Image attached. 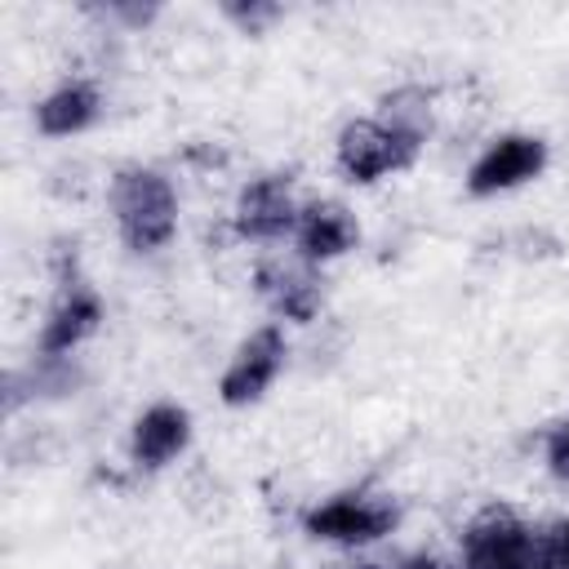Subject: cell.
Instances as JSON below:
<instances>
[{"label": "cell", "mask_w": 569, "mask_h": 569, "mask_svg": "<svg viewBox=\"0 0 569 569\" xmlns=\"http://www.w3.org/2000/svg\"><path fill=\"white\" fill-rule=\"evenodd\" d=\"M116 213L133 249H156L173 231V196L156 173H124L116 182Z\"/></svg>", "instance_id": "6da1fadb"}, {"label": "cell", "mask_w": 569, "mask_h": 569, "mask_svg": "<svg viewBox=\"0 0 569 569\" xmlns=\"http://www.w3.org/2000/svg\"><path fill=\"white\" fill-rule=\"evenodd\" d=\"M413 133L396 129V124H378V120H365V124H351L342 133V164L347 173H356L360 182H373L400 164L413 160Z\"/></svg>", "instance_id": "7a4b0ae2"}, {"label": "cell", "mask_w": 569, "mask_h": 569, "mask_svg": "<svg viewBox=\"0 0 569 569\" xmlns=\"http://www.w3.org/2000/svg\"><path fill=\"white\" fill-rule=\"evenodd\" d=\"M538 169H542V142L538 138H502L471 169V191L476 196L507 191V187H520L525 178H533Z\"/></svg>", "instance_id": "3957f363"}, {"label": "cell", "mask_w": 569, "mask_h": 569, "mask_svg": "<svg viewBox=\"0 0 569 569\" xmlns=\"http://www.w3.org/2000/svg\"><path fill=\"white\" fill-rule=\"evenodd\" d=\"M280 333L276 329H262V333H253L249 342H244V351L231 360V369H227V378H222V396L231 400V405H244V400H253V396H262V387L276 378V369H280Z\"/></svg>", "instance_id": "277c9868"}, {"label": "cell", "mask_w": 569, "mask_h": 569, "mask_svg": "<svg viewBox=\"0 0 569 569\" xmlns=\"http://www.w3.org/2000/svg\"><path fill=\"white\" fill-rule=\"evenodd\" d=\"M387 525H391V511L373 507L365 498H338V502H329L311 516V529L325 533V538H338V542H369Z\"/></svg>", "instance_id": "5b68a950"}, {"label": "cell", "mask_w": 569, "mask_h": 569, "mask_svg": "<svg viewBox=\"0 0 569 569\" xmlns=\"http://www.w3.org/2000/svg\"><path fill=\"white\" fill-rule=\"evenodd\" d=\"M182 440H187V413H182V409L160 405V409L142 413L138 436H133V449H138V458H142V462H151V467H156V462L173 458V453L182 449Z\"/></svg>", "instance_id": "8992f818"}, {"label": "cell", "mask_w": 569, "mask_h": 569, "mask_svg": "<svg viewBox=\"0 0 569 569\" xmlns=\"http://www.w3.org/2000/svg\"><path fill=\"white\" fill-rule=\"evenodd\" d=\"M293 222V204H289V191L280 182H258L244 191L240 200V227L249 236H276Z\"/></svg>", "instance_id": "52a82bcc"}, {"label": "cell", "mask_w": 569, "mask_h": 569, "mask_svg": "<svg viewBox=\"0 0 569 569\" xmlns=\"http://www.w3.org/2000/svg\"><path fill=\"white\" fill-rule=\"evenodd\" d=\"M93 111H98L93 89L89 84H67V89H58L53 98L40 102V129L44 133H76L93 120Z\"/></svg>", "instance_id": "ba28073f"}, {"label": "cell", "mask_w": 569, "mask_h": 569, "mask_svg": "<svg viewBox=\"0 0 569 569\" xmlns=\"http://www.w3.org/2000/svg\"><path fill=\"white\" fill-rule=\"evenodd\" d=\"M98 320V302L89 293H71V302H62L44 329V351H71Z\"/></svg>", "instance_id": "9c48e42d"}, {"label": "cell", "mask_w": 569, "mask_h": 569, "mask_svg": "<svg viewBox=\"0 0 569 569\" xmlns=\"http://www.w3.org/2000/svg\"><path fill=\"white\" fill-rule=\"evenodd\" d=\"M347 240H351V222H347L338 209H316V213H307V222H302V249H307L311 258H333V253L347 249Z\"/></svg>", "instance_id": "30bf717a"}, {"label": "cell", "mask_w": 569, "mask_h": 569, "mask_svg": "<svg viewBox=\"0 0 569 569\" xmlns=\"http://www.w3.org/2000/svg\"><path fill=\"white\" fill-rule=\"evenodd\" d=\"M551 458H556L560 467H569V427H565V431L551 440Z\"/></svg>", "instance_id": "8fae6325"}]
</instances>
